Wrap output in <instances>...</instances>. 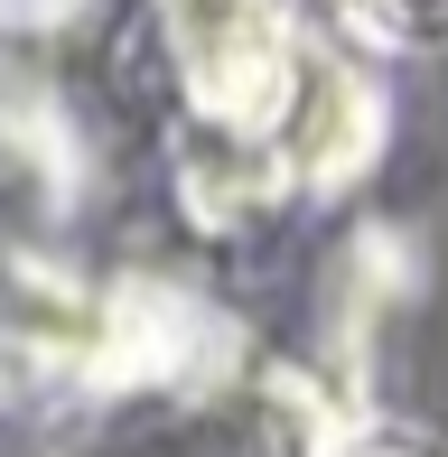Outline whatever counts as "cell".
Here are the masks:
<instances>
[{
    "label": "cell",
    "mask_w": 448,
    "mask_h": 457,
    "mask_svg": "<svg viewBox=\"0 0 448 457\" xmlns=\"http://www.w3.org/2000/svg\"><path fill=\"white\" fill-rule=\"evenodd\" d=\"M345 10L383 37H439L448 29V0H345Z\"/></svg>",
    "instance_id": "cell-1"
},
{
    "label": "cell",
    "mask_w": 448,
    "mask_h": 457,
    "mask_svg": "<svg viewBox=\"0 0 448 457\" xmlns=\"http://www.w3.org/2000/svg\"><path fill=\"white\" fill-rule=\"evenodd\" d=\"M345 457H439V448H411V439H374V448H345Z\"/></svg>",
    "instance_id": "cell-2"
}]
</instances>
